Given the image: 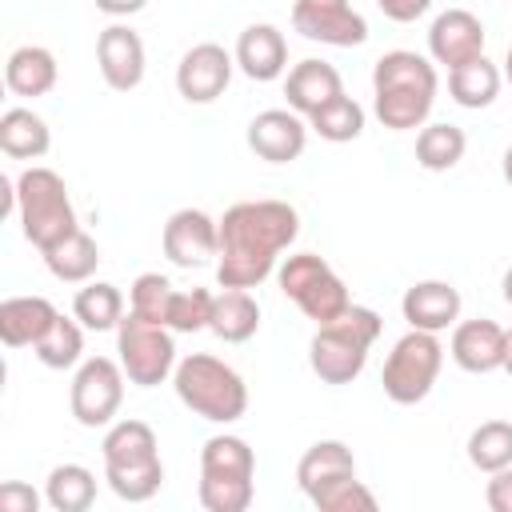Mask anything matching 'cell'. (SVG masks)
Segmentation results:
<instances>
[{
	"instance_id": "1",
	"label": "cell",
	"mask_w": 512,
	"mask_h": 512,
	"mask_svg": "<svg viewBox=\"0 0 512 512\" xmlns=\"http://www.w3.org/2000/svg\"><path fill=\"white\" fill-rule=\"evenodd\" d=\"M300 236V216L288 200H240L220 216V288H260L276 268L280 252Z\"/></svg>"
},
{
	"instance_id": "2",
	"label": "cell",
	"mask_w": 512,
	"mask_h": 512,
	"mask_svg": "<svg viewBox=\"0 0 512 512\" xmlns=\"http://www.w3.org/2000/svg\"><path fill=\"white\" fill-rule=\"evenodd\" d=\"M436 64L420 52L396 48L384 52L372 68V112L384 128L392 132H408V128H424V120L432 116L436 104Z\"/></svg>"
},
{
	"instance_id": "3",
	"label": "cell",
	"mask_w": 512,
	"mask_h": 512,
	"mask_svg": "<svg viewBox=\"0 0 512 512\" xmlns=\"http://www.w3.org/2000/svg\"><path fill=\"white\" fill-rule=\"evenodd\" d=\"M380 332H384V320L372 308H364V304H352L336 320L316 324V336L308 344L312 372L324 384H352L364 372L368 352L380 340Z\"/></svg>"
},
{
	"instance_id": "4",
	"label": "cell",
	"mask_w": 512,
	"mask_h": 512,
	"mask_svg": "<svg viewBox=\"0 0 512 512\" xmlns=\"http://www.w3.org/2000/svg\"><path fill=\"white\" fill-rule=\"evenodd\" d=\"M172 388L188 412H196L200 420H212V424H232L248 412L244 376L212 352H192V356L176 360Z\"/></svg>"
},
{
	"instance_id": "5",
	"label": "cell",
	"mask_w": 512,
	"mask_h": 512,
	"mask_svg": "<svg viewBox=\"0 0 512 512\" xmlns=\"http://www.w3.org/2000/svg\"><path fill=\"white\" fill-rule=\"evenodd\" d=\"M16 216H20L24 240L40 256L80 228L72 196H68V184L60 180V172H52L44 164H32V168H24L16 176Z\"/></svg>"
},
{
	"instance_id": "6",
	"label": "cell",
	"mask_w": 512,
	"mask_h": 512,
	"mask_svg": "<svg viewBox=\"0 0 512 512\" xmlns=\"http://www.w3.org/2000/svg\"><path fill=\"white\" fill-rule=\"evenodd\" d=\"M276 284L316 324H328V320H336L340 312L352 308L348 284L316 252H292V256H284V264L276 268Z\"/></svg>"
},
{
	"instance_id": "7",
	"label": "cell",
	"mask_w": 512,
	"mask_h": 512,
	"mask_svg": "<svg viewBox=\"0 0 512 512\" xmlns=\"http://www.w3.org/2000/svg\"><path fill=\"white\" fill-rule=\"evenodd\" d=\"M440 368H444V344L436 340V332L408 328L384 356V372H380L384 396L392 404H420L432 392Z\"/></svg>"
},
{
	"instance_id": "8",
	"label": "cell",
	"mask_w": 512,
	"mask_h": 512,
	"mask_svg": "<svg viewBox=\"0 0 512 512\" xmlns=\"http://www.w3.org/2000/svg\"><path fill=\"white\" fill-rule=\"evenodd\" d=\"M116 360L136 388H156L176 372V340L168 324L144 320L128 308L116 324Z\"/></svg>"
},
{
	"instance_id": "9",
	"label": "cell",
	"mask_w": 512,
	"mask_h": 512,
	"mask_svg": "<svg viewBox=\"0 0 512 512\" xmlns=\"http://www.w3.org/2000/svg\"><path fill=\"white\" fill-rule=\"evenodd\" d=\"M124 368L120 360L108 356H88L80 360L76 376H72V392H68V408L76 416V424L84 428H108L124 404Z\"/></svg>"
},
{
	"instance_id": "10",
	"label": "cell",
	"mask_w": 512,
	"mask_h": 512,
	"mask_svg": "<svg viewBox=\"0 0 512 512\" xmlns=\"http://www.w3.org/2000/svg\"><path fill=\"white\" fill-rule=\"evenodd\" d=\"M292 28L304 40L356 48L368 40V20L352 8V0H292Z\"/></svg>"
},
{
	"instance_id": "11",
	"label": "cell",
	"mask_w": 512,
	"mask_h": 512,
	"mask_svg": "<svg viewBox=\"0 0 512 512\" xmlns=\"http://www.w3.org/2000/svg\"><path fill=\"white\" fill-rule=\"evenodd\" d=\"M160 244L176 268H204L220 256V220H212L204 208H180L168 216Z\"/></svg>"
},
{
	"instance_id": "12",
	"label": "cell",
	"mask_w": 512,
	"mask_h": 512,
	"mask_svg": "<svg viewBox=\"0 0 512 512\" xmlns=\"http://www.w3.org/2000/svg\"><path fill=\"white\" fill-rule=\"evenodd\" d=\"M232 68H236V56L224 52L220 44H212V40L192 44L176 64V92L188 104H212L216 96H224Z\"/></svg>"
},
{
	"instance_id": "13",
	"label": "cell",
	"mask_w": 512,
	"mask_h": 512,
	"mask_svg": "<svg viewBox=\"0 0 512 512\" xmlns=\"http://www.w3.org/2000/svg\"><path fill=\"white\" fill-rule=\"evenodd\" d=\"M484 40H488V32H484L480 16H472L468 8H448L428 28V56H432V64H444L452 72V68L484 56Z\"/></svg>"
},
{
	"instance_id": "14",
	"label": "cell",
	"mask_w": 512,
	"mask_h": 512,
	"mask_svg": "<svg viewBox=\"0 0 512 512\" xmlns=\"http://www.w3.org/2000/svg\"><path fill=\"white\" fill-rule=\"evenodd\" d=\"M308 144V120L292 108H264L248 124V148L268 164H288Z\"/></svg>"
},
{
	"instance_id": "15",
	"label": "cell",
	"mask_w": 512,
	"mask_h": 512,
	"mask_svg": "<svg viewBox=\"0 0 512 512\" xmlns=\"http://www.w3.org/2000/svg\"><path fill=\"white\" fill-rule=\"evenodd\" d=\"M96 64H100V76L112 92H132V88H140L144 64H148L144 40L128 24H108L96 36Z\"/></svg>"
},
{
	"instance_id": "16",
	"label": "cell",
	"mask_w": 512,
	"mask_h": 512,
	"mask_svg": "<svg viewBox=\"0 0 512 512\" xmlns=\"http://www.w3.org/2000/svg\"><path fill=\"white\" fill-rule=\"evenodd\" d=\"M236 68L256 80V84H268V80H280L284 68H288V40L276 24H248L236 40Z\"/></svg>"
},
{
	"instance_id": "17",
	"label": "cell",
	"mask_w": 512,
	"mask_h": 512,
	"mask_svg": "<svg viewBox=\"0 0 512 512\" xmlns=\"http://www.w3.org/2000/svg\"><path fill=\"white\" fill-rule=\"evenodd\" d=\"M400 312L408 320V328H424V332H444L460 320V292L448 280H416L404 300Z\"/></svg>"
},
{
	"instance_id": "18",
	"label": "cell",
	"mask_w": 512,
	"mask_h": 512,
	"mask_svg": "<svg viewBox=\"0 0 512 512\" xmlns=\"http://www.w3.org/2000/svg\"><path fill=\"white\" fill-rule=\"evenodd\" d=\"M452 360L472 376L504 368V328L496 320H488V316L460 320L452 328Z\"/></svg>"
},
{
	"instance_id": "19",
	"label": "cell",
	"mask_w": 512,
	"mask_h": 512,
	"mask_svg": "<svg viewBox=\"0 0 512 512\" xmlns=\"http://www.w3.org/2000/svg\"><path fill=\"white\" fill-rule=\"evenodd\" d=\"M284 96H288V108L308 120L316 108H324L328 100L344 96V80H340V72H336L328 60L308 56V60H300V64L288 68V76H284Z\"/></svg>"
},
{
	"instance_id": "20",
	"label": "cell",
	"mask_w": 512,
	"mask_h": 512,
	"mask_svg": "<svg viewBox=\"0 0 512 512\" xmlns=\"http://www.w3.org/2000/svg\"><path fill=\"white\" fill-rule=\"evenodd\" d=\"M56 304L48 296H8L0 304V340L8 348H32L56 320Z\"/></svg>"
},
{
	"instance_id": "21",
	"label": "cell",
	"mask_w": 512,
	"mask_h": 512,
	"mask_svg": "<svg viewBox=\"0 0 512 512\" xmlns=\"http://www.w3.org/2000/svg\"><path fill=\"white\" fill-rule=\"evenodd\" d=\"M344 476H356V456L344 440H316L296 464V484L308 500L320 488H328L332 480H344Z\"/></svg>"
},
{
	"instance_id": "22",
	"label": "cell",
	"mask_w": 512,
	"mask_h": 512,
	"mask_svg": "<svg viewBox=\"0 0 512 512\" xmlns=\"http://www.w3.org/2000/svg\"><path fill=\"white\" fill-rule=\"evenodd\" d=\"M56 56L44 44H20L4 64V84L12 96H48L56 88Z\"/></svg>"
},
{
	"instance_id": "23",
	"label": "cell",
	"mask_w": 512,
	"mask_h": 512,
	"mask_svg": "<svg viewBox=\"0 0 512 512\" xmlns=\"http://www.w3.org/2000/svg\"><path fill=\"white\" fill-rule=\"evenodd\" d=\"M208 328H212L224 344H244V340H252L256 328H260V304H256L252 288H224V292H216Z\"/></svg>"
},
{
	"instance_id": "24",
	"label": "cell",
	"mask_w": 512,
	"mask_h": 512,
	"mask_svg": "<svg viewBox=\"0 0 512 512\" xmlns=\"http://www.w3.org/2000/svg\"><path fill=\"white\" fill-rule=\"evenodd\" d=\"M100 456H104V468H128V464L160 460V444H156L152 424L128 416V420H116V424L104 432Z\"/></svg>"
},
{
	"instance_id": "25",
	"label": "cell",
	"mask_w": 512,
	"mask_h": 512,
	"mask_svg": "<svg viewBox=\"0 0 512 512\" xmlns=\"http://www.w3.org/2000/svg\"><path fill=\"white\" fill-rule=\"evenodd\" d=\"M52 148V132L44 124V116H36L32 108H8L0 116V152L12 160H40Z\"/></svg>"
},
{
	"instance_id": "26",
	"label": "cell",
	"mask_w": 512,
	"mask_h": 512,
	"mask_svg": "<svg viewBox=\"0 0 512 512\" xmlns=\"http://www.w3.org/2000/svg\"><path fill=\"white\" fill-rule=\"evenodd\" d=\"M200 476H212V480H252L256 476V456H252L248 440L232 436V432H220V436L204 440V448H200Z\"/></svg>"
},
{
	"instance_id": "27",
	"label": "cell",
	"mask_w": 512,
	"mask_h": 512,
	"mask_svg": "<svg viewBox=\"0 0 512 512\" xmlns=\"http://www.w3.org/2000/svg\"><path fill=\"white\" fill-rule=\"evenodd\" d=\"M500 84H504V72L488 56H476L448 72V96L460 108H488L500 96Z\"/></svg>"
},
{
	"instance_id": "28",
	"label": "cell",
	"mask_w": 512,
	"mask_h": 512,
	"mask_svg": "<svg viewBox=\"0 0 512 512\" xmlns=\"http://www.w3.org/2000/svg\"><path fill=\"white\" fill-rule=\"evenodd\" d=\"M44 264L64 284H88L92 272H96V264H100V248H96V240L84 228H76L68 240H60L56 248L44 252Z\"/></svg>"
},
{
	"instance_id": "29",
	"label": "cell",
	"mask_w": 512,
	"mask_h": 512,
	"mask_svg": "<svg viewBox=\"0 0 512 512\" xmlns=\"http://www.w3.org/2000/svg\"><path fill=\"white\" fill-rule=\"evenodd\" d=\"M44 500L56 512H88L96 500V476L84 464H56L44 480Z\"/></svg>"
},
{
	"instance_id": "30",
	"label": "cell",
	"mask_w": 512,
	"mask_h": 512,
	"mask_svg": "<svg viewBox=\"0 0 512 512\" xmlns=\"http://www.w3.org/2000/svg\"><path fill=\"white\" fill-rule=\"evenodd\" d=\"M464 148H468L464 128H456L448 120H436V124H424L420 136H416V164L428 168V172H448L464 160Z\"/></svg>"
},
{
	"instance_id": "31",
	"label": "cell",
	"mask_w": 512,
	"mask_h": 512,
	"mask_svg": "<svg viewBox=\"0 0 512 512\" xmlns=\"http://www.w3.org/2000/svg\"><path fill=\"white\" fill-rule=\"evenodd\" d=\"M72 316H76L88 332H108V328H116V324L124 320V296H120V288L108 284V280H88V284L76 292V300H72Z\"/></svg>"
},
{
	"instance_id": "32",
	"label": "cell",
	"mask_w": 512,
	"mask_h": 512,
	"mask_svg": "<svg viewBox=\"0 0 512 512\" xmlns=\"http://www.w3.org/2000/svg\"><path fill=\"white\" fill-rule=\"evenodd\" d=\"M32 352H36V360L44 368H56V372L80 364V356H84V324L76 316L72 320L68 316H56L52 328L32 344Z\"/></svg>"
},
{
	"instance_id": "33",
	"label": "cell",
	"mask_w": 512,
	"mask_h": 512,
	"mask_svg": "<svg viewBox=\"0 0 512 512\" xmlns=\"http://www.w3.org/2000/svg\"><path fill=\"white\" fill-rule=\"evenodd\" d=\"M308 128H312L320 140H328V144H348V140H356V136L364 132V108L344 92V96L328 100L324 108H316V112L308 116Z\"/></svg>"
},
{
	"instance_id": "34",
	"label": "cell",
	"mask_w": 512,
	"mask_h": 512,
	"mask_svg": "<svg viewBox=\"0 0 512 512\" xmlns=\"http://www.w3.org/2000/svg\"><path fill=\"white\" fill-rule=\"evenodd\" d=\"M468 460L480 472H500L512 464V424L508 420H484L468 436Z\"/></svg>"
},
{
	"instance_id": "35",
	"label": "cell",
	"mask_w": 512,
	"mask_h": 512,
	"mask_svg": "<svg viewBox=\"0 0 512 512\" xmlns=\"http://www.w3.org/2000/svg\"><path fill=\"white\" fill-rule=\"evenodd\" d=\"M104 480L108 488L128 500V504H144L160 492L164 484V464L160 460H148V464H128V468H104Z\"/></svg>"
},
{
	"instance_id": "36",
	"label": "cell",
	"mask_w": 512,
	"mask_h": 512,
	"mask_svg": "<svg viewBox=\"0 0 512 512\" xmlns=\"http://www.w3.org/2000/svg\"><path fill=\"white\" fill-rule=\"evenodd\" d=\"M212 304H216V292H208V288H176L168 300L164 324L172 332H200L212 320Z\"/></svg>"
},
{
	"instance_id": "37",
	"label": "cell",
	"mask_w": 512,
	"mask_h": 512,
	"mask_svg": "<svg viewBox=\"0 0 512 512\" xmlns=\"http://www.w3.org/2000/svg\"><path fill=\"white\" fill-rule=\"evenodd\" d=\"M172 292H176V288H172L168 276H160V272H140V276L132 280V288H128V308H132L136 316H144V320L164 324Z\"/></svg>"
},
{
	"instance_id": "38",
	"label": "cell",
	"mask_w": 512,
	"mask_h": 512,
	"mask_svg": "<svg viewBox=\"0 0 512 512\" xmlns=\"http://www.w3.org/2000/svg\"><path fill=\"white\" fill-rule=\"evenodd\" d=\"M312 504L320 512H372L376 508V496L364 488V480L344 476V480H332L328 488H320L312 496Z\"/></svg>"
},
{
	"instance_id": "39",
	"label": "cell",
	"mask_w": 512,
	"mask_h": 512,
	"mask_svg": "<svg viewBox=\"0 0 512 512\" xmlns=\"http://www.w3.org/2000/svg\"><path fill=\"white\" fill-rule=\"evenodd\" d=\"M200 504L208 512H244L256 496L252 480H212V476H200V488H196Z\"/></svg>"
},
{
	"instance_id": "40",
	"label": "cell",
	"mask_w": 512,
	"mask_h": 512,
	"mask_svg": "<svg viewBox=\"0 0 512 512\" xmlns=\"http://www.w3.org/2000/svg\"><path fill=\"white\" fill-rule=\"evenodd\" d=\"M40 508V492L24 480H4L0 484V512H36Z\"/></svg>"
},
{
	"instance_id": "41",
	"label": "cell",
	"mask_w": 512,
	"mask_h": 512,
	"mask_svg": "<svg viewBox=\"0 0 512 512\" xmlns=\"http://www.w3.org/2000/svg\"><path fill=\"white\" fill-rule=\"evenodd\" d=\"M484 500H488L492 512H512V464L492 472V480L484 488Z\"/></svg>"
},
{
	"instance_id": "42",
	"label": "cell",
	"mask_w": 512,
	"mask_h": 512,
	"mask_svg": "<svg viewBox=\"0 0 512 512\" xmlns=\"http://www.w3.org/2000/svg\"><path fill=\"white\" fill-rule=\"evenodd\" d=\"M376 8L396 24H412L432 8V0H376Z\"/></svg>"
},
{
	"instance_id": "43",
	"label": "cell",
	"mask_w": 512,
	"mask_h": 512,
	"mask_svg": "<svg viewBox=\"0 0 512 512\" xmlns=\"http://www.w3.org/2000/svg\"><path fill=\"white\" fill-rule=\"evenodd\" d=\"M96 8L104 16H136L140 8H148V0H96Z\"/></svg>"
},
{
	"instance_id": "44",
	"label": "cell",
	"mask_w": 512,
	"mask_h": 512,
	"mask_svg": "<svg viewBox=\"0 0 512 512\" xmlns=\"http://www.w3.org/2000/svg\"><path fill=\"white\" fill-rule=\"evenodd\" d=\"M504 372L512 376V328H504Z\"/></svg>"
},
{
	"instance_id": "45",
	"label": "cell",
	"mask_w": 512,
	"mask_h": 512,
	"mask_svg": "<svg viewBox=\"0 0 512 512\" xmlns=\"http://www.w3.org/2000/svg\"><path fill=\"white\" fill-rule=\"evenodd\" d=\"M500 292H504V304L512 308V264H508V272H504V280H500Z\"/></svg>"
},
{
	"instance_id": "46",
	"label": "cell",
	"mask_w": 512,
	"mask_h": 512,
	"mask_svg": "<svg viewBox=\"0 0 512 512\" xmlns=\"http://www.w3.org/2000/svg\"><path fill=\"white\" fill-rule=\"evenodd\" d=\"M500 172H504V180L512 184V144L504 148V160H500Z\"/></svg>"
},
{
	"instance_id": "47",
	"label": "cell",
	"mask_w": 512,
	"mask_h": 512,
	"mask_svg": "<svg viewBox=\"0 0 512 512\" xmlns=\"http://www.w3.org/2000/svg\"><path fill=\"white\" fill-rule=\"evenodd\" d=\"M504 80L512 84V44H508V56H504Z\"/></svg>"
}]
</instances>
